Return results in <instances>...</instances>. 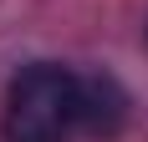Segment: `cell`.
Instances as JSON below:
<instances>
[{
	"mask_svg": "<svg viewBox=\"0 0 148 142\" xmlns=\"http://www.w3.org/2000/svg\"><path fill=\"white\" fill-rule=\"evenodd\" d=\"M82 127V76L56 61H31L10 76L0 107L5 142H72Z\"/></svg>",
	"mask_w": 148,
	"mask_h": 142,
	"instance_id": "obj_1",
	"label": "cell"
},
{
	"mask_svg": "<svg viewBox=\"0 0 148 142\" xmlns=\"http://www.w3.org/2000/svg\"><path fill=\"white\" fill-rule=\"evenodd\" d=\"M123 117H128V97L118 91V81L112 76H87L82 81V127L112 137L123 127Z\"/></svg>",
	"mask_w": 148,
	"mask_h": 142,
	"instance_id": "obj_2",
	"label": "cell"
}]
</instances>
